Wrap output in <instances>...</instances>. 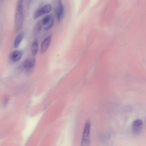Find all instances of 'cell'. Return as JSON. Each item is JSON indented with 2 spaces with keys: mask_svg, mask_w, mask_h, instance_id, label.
<instances>
[{
  "mask_svg": "<svg viewBox=\"0 0 146 146\" xmlns=\"http://www.w3.org/2000/svg\"><path fill=\"white\" fill-rule=\"evenodd\" d=\"M24 36V34L21 32L19 33L16 36L14 42V47L15 48L18 47L22 40Z\"/></svg>",
  "mask_w": 146,
  "mask_h": 146,
  "instance_id": "9c48e42d",
  "label": "cell"
},
{
  "mask_svg": "<svg viewBox=\"0 0 146 146\" xmlns=\"http://www.w3.org/2000/svg\"><path fill=\"white\" fill-rule=\"evenodd\" d=\"M38 48V44L36 39L34 40L31 47V51L32 55L35 56L37 54Z\"/></svg>",
  "mask_w": 146,
  "mask_h": 146,
  "instance_id": "30bf717a",
  "label": "cell"
},
{
  "mask_svg": "<svg viewBox=\"0 0 146 146\" xmlns=\"http://www.w3.org/2000/svg\"><path fill=\"white\" fill-rule=\"evenodd\" d=\"M54 19L53 17H51L49 24L47 26L44 28V30L45 31H48L50 30L53 27L54 24Z\"/></svg>",
  "mask_w": 146,
  "mask_h": 146,
  "instance_id": "4fadbf2b",
  "label": "cell"
},
{
  "mask_svg": "<svg viewBox=\"0 0 146 146\" xmlns=\"http://www.w3.org/2000/svg\"><path fill=\"white\" fill-rule=\"evenodd\" d=\"M23 54V51L22 50H17L13 51L10 55V59L13 62H17L19 60Z\"/></svg>",
  "mask_w": 146,
  "mask_h": 146,
  "instance_id": "ba28073f",
  "label": "cell"
},
{
  "mask_svg": "<svg viewBox=\"0 0 146 146\" xmlns=\"http://www.w3.org/2000/svg\"><path fill=\"white\" fill-rule=\"evenodd\" d=\"M36 62V59L34 58H27L22 63L21 66V68L25 72H29L34 68Z\"/></svg>",
  "mask_w": 146,
  "mask_h": 146,
  "instance_id": "277c9868",
  "label": "cell"
},
{
  "mask_svg": "<svg viewBox=\"0 0 146 146\" xmlns=\"http://www.w3.org/2000/svg\"><path fill=\"white\" fill-rule=\"evenodd\" d=\"M90 122L88 120L86 122L83 131L80 146H90Z\"/></svg>",
  "mask_w": 146,
  "mask_h": 146,
  "instance_id": "7a4b0ae2",
  "label": "cell"
},
{
  "mask_svg": "<svg viewBox=\"0 0 146 146\" xmlns=\"http://www.w3.org/2000/svg\"><path fill=\"white\" fill-rule=\"evenodd\" d=\"M143 127V122L139 119L135 120L133 122L131 131L135 135L139 134L141 132Z\"/></svg>",
  "mask_w": 146,
  "mask_h": 146,
  "instance_id": "5b68a950",
  "label": "cell"
},
{
  "mask_svg": "<svg viewBox=\"0 0 146 146\" xmlns=\"http://www.w3.org/2000/svg\"><path fill=\"white\" fill-rule=\"evenodd\" d=\"M42 25L41 20L37 22L34 28L33 29L34 33L36 34L39 33L42 29Z\"/></svg>",
  "mask_w": 146,
  "mask_h": 146,
  "instance_id": "8fae6325",
  "label": "cell"
},
{
  "mask_svg": "<svg viewBox=\"0 0 146 146\" xmlns=\"http://www.w3.org/2000/svg\"><path fill=\"white\" fill-rule=\"evenodd\" d=\"M9 99L8 97H5L3 101V106H5L7 104L8 101Z\"/></svg>",
  "mask_w": 146,
  "mask_h": 146,
  "instance_id": "5bb4252c",
  "label": "cell"
},
{
  "mask_svg": "<svg viewBox=\"0 0 146 146\" xmlns=\"http://www.w3.org/2000/svg\"><path fill=\"white\" fill-rule=\"evenodd\" d=\"M52 35H51L46 37L42 42L41 46L40 52L42 54L47 50L50 44Z\"/></svg>",
  "mask_w": 146,
  "mask_h": 146,
  "instance_id": "52a82bcc",
  "label": "cell"
},
{
  "mask_svg": "<svg viewBox=\"0 0 146 146\" xmlns=\"http://www.w3.org/2000/svg\"><path fill=\"white\" fill-rule=\"evenodd\" d=\"M52 9V6L50 4L45 5L35 12L33 15L34 18L36 19L44 14L49 13L51 11Z\"/></svg>",
  "mask_w": 146,
  "mask_h": 146,
  "instance_id": "8992f818",
  "label": "cell"
},
{
  "mask_svg": "<svg viewBox=\"0 0 146 146\" xmlns=\"http://www.w3.org/2000/svg\"><path fill=\"white\" fill-rule=\"evenodd\" d=\"M23 1H17L15 18V28L17 31L21 27L23 21Z\"/></svg>",
  "mask_w": 146,
  "mask_h": 146,
  "instance_id": "6da1fadb",
  "label": "cell"
},
{
  "mask_svg": "<svg viewBox=\"0 0 146 146\" xmlns=\"http://www.w3.org/2000/svg\"><path fill=\"white\" fill-rule=\"evenodd\" d=\"M54 10L58 22L62 19L64 13V7L60 0H55L53 1Z\"/></svg>",
  "mask_w": 146,
  "mask_h": 146,
  "instance_id": "3957f363",
  "label": "cell"
},
{
  "mask_svg": "<svg viewBox=\"0 0 146 146\" xmlns=\"http://www.w3.org/2000/svg\"><path fill=\"white\" fill-rule=\"evenodd\" d=\"M51 15H48L44 17L42 20L41 21L43 25H46L48 24L50 20Z\"/></svg>",
  "mask_w": 146,
  "mask_h": 146,
  "instance_id": "7c38bea8",
  "label": "cell"
}]
</instances>
